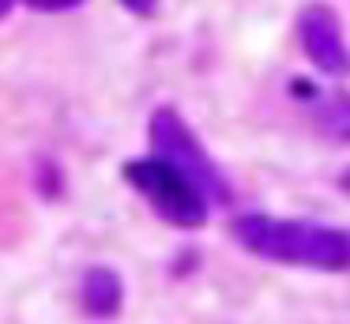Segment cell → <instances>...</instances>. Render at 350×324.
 I'll return each instance as SVG.
<instances>
[{"label":"cell","mask_w":350,"mask_h":324,"mask_svg":"<svg viewBox=\"0 0 350 324\" xmlns=\"http://www.w3.org/2000/svg\"><path fill=\"white\" fill-rule=\"evenodd\" d=\"M124 181L144 196L154 208V215L166 219L170 226H181V230H200L207 223V208H211V196L181 170L170 158L162 155H144L124 162Z\"/></svg>","instance_id":"2"},{"label":"cell","mask_w":350,"mask_h":324,"mask_svg":"<svg viewBox=\"0 0 350 324\" xmlns=\"http://www.w3.org/2000/svg\"><path fill=\"white\" fill-rule=\"evenodd\" d=\"M147 140H151V155H162L174 166H181V170L211 196V203L230 200V188H226V181H222V173L215 170L211 155L204 151V143L196 140V132L185 125L177 110L159 105V110L151 113V125H147Z\"/></svg>","instance_id":"3"},{"label":"cell","mask_w":350,"mask_h":324,"mask_svg":"<svg viewBox=\"0 0 350 324\" xmlns=\"http://www.w3.org/2000/svg\"><path fill=\"white\" fill-rule=\"evenodd\" d=\"M297 42H301L305 57L312 60V68H320L324 75H350V49L342 38V19L335 15V8L320 4H305L297 12Z\"/></svg>","instance_id":"4"},{"label":"cell","mask_w":350,"mask_h":324,"mask_svg":"<svg viewBox=\"0 0 350 324\" xmlns=\"http://www.w3.org/2000/svg\"><path fill=\"white\" fill-rule=\"evenodd\" d=\"M124 8H129L132 15H151L154 8H159V0H121Z\"/></svg>","instance_id":"8"},{"label":"cell","mask_w":350,"mask_h":324,"mask_svg":"<svg viewBox=\"0 0 350 324\" xmlns=\"http://www.w3.org/2000/svg\"><path fill=\"white\" fill-rule=\"evenodd\" d=\"M230 238L252 256L271 264L312 271H350V230L309 219H275V215H237L230 223Z\"/></svg>","instance_id":"1"},{"label":"cell","mask_w":350,"mask_h":324,"mask_svg":"<svg viewBox=\"0 0 350 324\" xmlns=\"http://www.w3.org/2000/svg\"><path fill=\"white\" fill-rule=\"evenodd\" d=\"M79 301H83L87 316L94 321H113L124 306V283L113 268H87L83 286H79Z\"/></svg>","instance_id":"5"},{"label":"cell","mask_w":350,"mask_h":324,"mask_svg":"<svg viewBox=\"0 0 350 324\" xmlns=\"http://www.w3.org/2000/svg\"><path fill=\"white\" fill-rule=\"evenodd\" d=\"M12 4H16V0H0V19H4V15L12 12Z\"/></svg>","instance_id":"9"},{"label":"cell","mask_w":350,"mask_h":324,"mask_svg":"<svg viewBox=\"0 0 350 324\" xmlns=\"http://www.w3.org/2000/svg\"><path fill=\"white\" fill-rule=\"evenodd\" d=\"M27 8H34V12H72V8L87 4V0H23Z\"/></svg>","instance_id":"7"},{"label":"cell","mask_w":350,"mask_h":324,"mask_svg":"<svg viewBox=\"0 0 350 324\" xmlns=\"http://www.w3.org/2000/svg\"><path fill=\"white\" fill-rule=\"evenodd\" d=\"M317 121L324 128V136H332L339 143H350V95H335L332 102H324Z\"/></svg>","instance_id":"6"}]
</instances>
